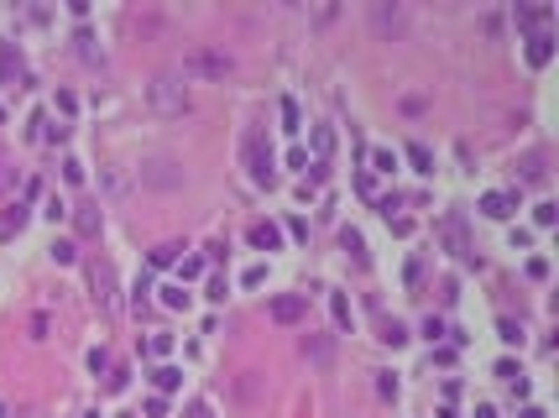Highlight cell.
<instances>
[{
    "label": "cell",
    "mask_w": 559,
    "mask_h": 418,
    "mask_svg": "<svg viewBox=\"0 0 559 418\" xmlns=\"http://www.w3.org/2000/svg\"><path fill=\"white\" fill-rule=\"evenodd\" d=\"M147 105L157 110V115H189L194 100H189V84H183V73H157V79L147 84Z\"/></svg>",
    "instance_id": "6da1fadb"
},
{
    "label": "cell",
    "mask_w": 559,
    "mask_h": 418,
    "mask_svg": "<svg viewBox=\"0 0 559 418\" xmlns=\"http://www.w3.org/2000/svg\"><path fill=\"white\" fill-rule=\"evenodd\" d=\"M240 168L251 173V183H256V189H272V183H277L272 147H267V136H261V131H246V136H240Z\"/></svg>",
    "instance_id": "7a4b0ae2"
},
{
    "label": "cell",
    "mask_w": 559,
    "mask_h": 418,
    "mask_svg": "<svg viewBox=\"0 0 559 418\" xmlns=\"http://www.w3.org/2000/svg\"><path fill=\"white\" fill-rule=\"evenodd\" d=\"M230 69H235V58L220 48H204V42L183 52V79H225Z\"/></svg>",
    "instance_id": "3957f363"
},
{
    "label": "cell",
    "mask_w": 559,
    "mask_h": 418,
    "mask_svg": "<svg viewBox=\"0 0 559 418\" xmlns=\"http://www.w3.org/2000/svg\"><path fill=\"white\" fill-rule=\"evenodd\" d=\"M303 314H309V298H303V293H277V298L267 303L272 324H303Z\"/></svg>",
    "instance_id": "277c9868"
},
{
    "label": "cell",
    "mask_w": 559,
    "mask_h": 418,
    "mask_svg": "<svg viewBox=\"0 0 559 418\" xmlns=\"http://www.w3.org/2000/svg\"><path fill=\"white\" fill-rule=\"evenodd\" d=\"M89 282H94V303L110 314V309H115V267H110L105 257H100V261H89Z\"/></svg>",
    "instance_id": "5b68a950"
},
{
    "label": "cell",
    "mask_w": 559,
    "mask_h": 418,
    "mask_svg": "<svg viewBox=\"0 0 559 418\" xmlns=\"http://www.w3.org/2000/svg\"><path fill=\"white\" fill-rule=\"evenodd\" d=\"M303 361H314V366H330V361H335V340L330 335H314V329H309V335H303Z\"/></svg>",
    "instance_id": "8992f818"
},
{
    "label": "cell",
    "mask_w": 559,
    "mask_h": 418,
    "mask_svg": "<svg viewBox=\"0 0 559 418\" xmlns=\"http://www.w3.org/2000/svg\"><path fill=\"white\" fill-rule=\"evenodd\" d=\"M544 178H549V162H544V152H528V157L518 162V183H528V189H539Z\"/></svg>",
    "instance_id": "52a82bcc"
},
{
    "label": "cell",
    "mask_w": 559,
    "mask_h": 418,
    "mask_svg": "<svg viewBox=\"0 0 559 418\" xmlns=\"http://www.w3.org/2000/svg\"><path fill=\"white\" fill-rule=\"evenodd\" d=\"M246 236H251V246H256V251H277L282 246V225H272V219H256Z\"/></svg>",
    "instance_id": "ba28073f"
},
{
    "label": "cell",
    "mask_w": 559,
    "mask_h": 418,
    "mask_svg": "<svg viewBox=\"0 0 559 418\" xmlns=\"http://www.w3.org/2000/svg\"><path fill=\"white\" fill-rule=\"evenodd\" d=\"M440 240L449 246V257H465L470 261V246H465V230H460V219L449 215V219H440Z\"/></svg>",
    "instance_id": "9c48e42d"
},
{
    "label": "cell",
    "mask_w": 559,
    "mask_h": 418,
    "mask_svg": "<svg viewBox=\"0 0 559 418\" xmlns=\"http://www.w3.org/2000/svg\"><path fill=\"white\" fill-rule=\"evenodd\" d=\"M549 58H554V37H549V31H533V37H528V63H533V69H544Z\"/></svg>",
    "instance_id": "30bf717a"
},
{
    "label": "cell",
    "mask_w": 559,
    "mask_h": 418,
    "mask_svg": "<svg viewBox=\"0 0 559 418\" xmlns=\"http://www.w3.org/2000/svg\"><path fill=\"white\" fill-rule=\"evenodd\" d=\"M340 251H345L356 267H366V240H361V230H340Z\"/></svg>",
    "instance_id": "8fae6325"
},
{
    "label": "cell",
    "mask_w": 559,
    "mask_h": 418,
    "mask_svg": "<svg viewBox=\"0 0 559 418\" xmlns=\"http://www.w3.org/2000/svg\"><path fill=\"white\" fill-rule=\"evenodd\" d=\"M73 225H79V236H100V204H79Z\"/></svg>",
    "instance_id": "7c38bea8"
},
{
    "label": "cell",
    "mask_w": 559,
    "mask_h": 418,
    "mask_svg": "<svg viewBox=\"0 0 559 418\" xmlns=\"http://www.w3.org/2000/svg\"><path fill=\"white\" fill-rule=\"evenodd\" d=\"M481 215L507 219V215H512V194H481Z\"/></svg>",
    "instance_id": "4fadbf2b"
},
{
    "label": "cell",
    "mask_w": 559,
    "mask_h": 418,
    "mask_svg": "<svg viewBox=\"0 0 559 418\" xmlns=\"http://www.w3.org/2000/svg\"><path fill=\"white\" fill-rule=\"evenodd\" d=\"M141 178H147V183H157V189H173V183H178V173H173V162H152V168L141 173Z\"/></svg>",
    "instance_id": "5bb4252c"
},
{
    "label": "cell",
    "mask_w": 559,
    "mask_h": 418,
    "mask_svg": "<svg viewBox=\"0 0 559 418\" xmlns=\"http://www.w3.org/2000/svg\"><path fill=\"white\" fill-rule=\"evenodd\" d=\"M21 225H27V204H10L6 215H0V230H6V236H16Z\"/></svg>",
    "instance_id": "9a60e30c"
},
{
    "label": "cell",
    "mask_w": 559,
    "mask_h": 418,
    "mask_svg": "<svg viewBox=\"0 0 559 418\" xmlns=\"http://www.w3.org/2000/svg\"><path fill=\"white\" fill-rule=\"evenodd\" d=\"M178 251H183L178 240H162V246L152 251V267H173V261H178Z\"/></svg>",
    "instance_id": "2e32d148"
},
{
    "label": "cell",
    "mask_w": 559,
    "mask_h": 418,
    "mask_svg": "<svg viewBox=\"0 0 559 418\" xmlns=\"http://www.w3.org/2000/svg\"><path fill=\"white\" fill-rule=\"evenodd\" d=\"M330 147H335V131L330 126H314V152H319V162H330Z\"/></svg>",
    "instance_id": "e0dca14e"
},
{
    "label": "cell",
    "mask_w": 559,
    "mask_h": 418,
    "mask_svg": "<svg viewBox=\"0 0 559 418\" xmlns=\"http://www.w3.org/2000/svg\"><path fill=\"white\" fill-rule=\"evenodd\" d=\"M408 162H413L419 173H434V157H429V147H423V141H413V147H408Z\"/></svg>",
    "instance_id": "ac0fdd59"
},
{
    "label": "cell",
    "mask_w": 559,
    "mask_h": 418,
    "mask_svg": "<svg viewBox=\"0 0 559 418\" xmlns=\"http://www.w3.org/2000/svg\"><path fill=\"white\" fill-rule=\"evenodd\" d=\"M544 21H549V10H544V6H523L518 10V27H544Z\"/></svg>",
    "instance_id": "d6986e66"
},
{
    "label": "cell",
    "mask_w": 559,
    "mask_h": 418,
    "mask_svg": "<svg viewBox=\"0 0 559 418\" xmlns=\"http://www.w3.org/2000/svg\"><path fill=\"white\" fill-rule=\"evenodd\" d=\"M377 27H382V31H398V27H402V10H398V6H392V10L377 6Z\"/></svg>",
    "instance_id": "ffe728a7"
},
{
    "label": "cell",
    "mask_w": 559,
    "mask_h": 418,
    "mask_svg": "<svg viewBox=\"0 0 559 418\" xmlns=\"http://www.w3.org/2000/svg\"><path fill=\"white\" fill-rule=\"evenodd\" d=\"M382 340H387V345H402V340H408V329H402L398 319H382Z\"/></svg>",
    "instance_id": "44dd1931"
},
{
    "label": "cell",
    "mask_w": 559,
    "mask_h": 418,
    "mask_svg": "<svg viewBox=\"0 0 559 418\" xmlns=\"http://www.w3.org/2000/svg\"><path fill=\"white\" fill-rule=\"evenodd\" d=\"M330 309H335V324H340V329H350V303H345V293H335Z\"/></svg>",
    "instance_id": "7402d4cb"
},
{
    "label": "cell",
    "mask_w": 559,
    "mask_h": 418,
    "mask_svg": "<svg viewBox=\"0 0 559 418\" xmlns=\"http://www.w3.org/2000/svg\"><path fill=\"white\" fill-rule=\"evenodd\" d=\"M152 382H157V392H173V387H178L183 377H178V371H173V366H162V371H157V377H152Z\"/></svg>",
    "instance_id": "603a6c76"
},
{
    "label": "cell",
    "mask_w": 559,
    "mask_h": 418,
    "mask_svg": "<svg viewBox=\"0 0 559 418\" xmlns=\"http://www.w3.org/2000/svg\"><path fill=\"white\" fill-rule=\"evenodd\" d=\"M162 303H168V309H183V303H189V293H183V288H162Z\"/></svg>",
    "instance_id": "cb8c5ba5"
},
{
    "label": "cell",
    "mask_w": 559,
    "mask_h": 418,
    "mask_svg": "<svg viewBox=\"0 0 559 418\" xmlns=\"http://www.w3.org/2000/svg\"><path fill=\"white\" fill-rule=\"evenodd\" d=\"M502 340H507V345H523V324H512V319H502Z\"/></svg>",
    "instance_id": "d4e9b609"
},
{
    "label": "cell",
    "mask_w": 559,
    "mask_h": 418,
    "mask_svg": "<svg viewBox=\"0 0 559 418\" xmlns=\"http://www.w3.org/2000/svg\"><path fill=\"white\" fill-rule=\"evenodd\" d=\"M282 126L298 131V105H293V100H282Z\"/></svg>",
    "instance_id": "484cf974"
},
{
    "label": "cell",
    "mask_w": 559,
    "mask_h": 418,
    "mask_svg": "<svg viewBox=\"0 0 559 418\" xmlns=\"http://www.w3.org/2000/svg\"><path fill=\"white\" fill-rule=\"evenodd\" d=\"M371 162H377V173H392V168H398V157H392V152H371Z\"/></svg>",
    "instance_id": "4316f807"
},
{
    "label": "cell",
    "mask_w": 559,
    "mask_h": 418,
    "mask_svg": "<svg viewBox=\"0 0 559 418\" xmlns=\"http://www.w3.org/2000/svg\"><path fill=\"white\" fill-rule=\"evenodd\" d=\"M79 257V251H73V240H58V246H52V261H73Z\"/></svg>",
    "instance_id": "83f0119b"
},
{
    "label": "cell",
    "mask_w": 559,
    "mask_h": 418,
    "mask_svg": "<svg viewBox=\"0 0 559 418\" xmlns=\"http://www.w3.org/2000/svg\"><path fill=\"white\" fill-rule=\"evenodd\" d=\"M204 272V257H183V278H199Z\"/></svg>",
    "instance_id": "f1b7e54d"
},
{
    "label": "cell",
    "mask_w": 559,
    "mask_h": 418,
    "mask_svg": "<svg viewBox=\"0 0 559 418\" xmlns=\"http://www.w3.org/2000/svg\"><path fill=\"white\" fill-rule=\"evenodd\" d=\"M518 418H544V413H539V408H523V413H518Z\"/></svg>",
    "instance_id": "f546056e"
},
{
    "label": "cell",
    "mask_w": 559,
    "mask_h": 418,
    "mask_svg": "<svg viewBox=\"0 0 559 418\" xmlns=\"http://www.w3.org/2000/svg\"><path fill=\"white\" fill-rule=\"evenodd\" d=\"M120 418H131V413H120Z\"/></svg>",
    "instance_id": "4dcf8cb0"
}]
</instances>
